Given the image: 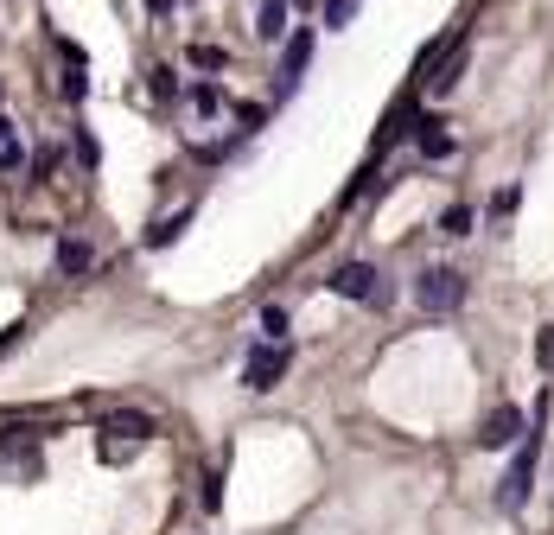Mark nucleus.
<instances>
[{
	"label": "nucleus",
	"mask_w": 554,
	"mask_h": 535,
	"mask_svg": "<svg viewBox=\"0 0 554 535\" xmlns=\"http://www.w3.org/2000/svg\"><path fill=\"white\" fill-rule=\"evenodd\" d=\"M102 434H109V459H121V446H141L153 434V421H147V414H109Z\"/></svg>",
	"instance_id": "423d86ee"
},
{
	"label": "nucleus",
	"mask_w": 554,
	"mask_h": 535,
	"mask_svg": "<svg viewBox=\"0 0 554 535\" xmlns=\"http://www.w3.org/2000/svg\"><path fill=\"white\" fill-rule=\"evenodd\" d=\"M262 338H287V306H262Z\"/></svg>",
	"instance_id": "2eb2a0df"
},
{
	"label": "nucleus",
	"mask_w": 554,
	"mask_h": 535,
	"mask_svg": "<svg viewBox=\"0 0 554 535\" xmlns=\"http://www.w3.org/2000/svg\"><path fill=\"white\" fill-rule=\"evenodd\" d=\"M192 109H198V115H217V83H198V90H192Z\"/></svg>",
	"instance_id": "f3484780"
},
{
	"label": "nucleus",
	"mask_w": 554,
	"mask_h": 535,
	"mask_svg": "<svg viewBox=\"0 0 554 535\" xmlns=\"http://www.w3.org/2000/svg\"><path fill=\"white\" fill-rule=\"evenodd\" d=\"M293 7H306V0H293Z\"/></svg>",
	"instance_id": "aec40b11"
},
{
	"label": "nucleus",
	"mask_w": 554,
	"mask_h": 535,
	"mask_svg": "<svg viewBox=\"0 0 554 535\" xmlns=\"http://www.w3.org/2000/svg\"><path fill=\"white\" fill-rule=\"evenodd\" d=\"M440 230H446V236H472V211H465V204H446Z\"/></svg>",
	"instance_id": "4468645a"
},
{
	"label": "nucleus",
	"mask_w": 554,
	"mask_h": 535,
	"mask_svg": "<svg viewBox=\"0 0 554 535\" xmlns=\"http://www.w3.org/2000/svg\"><path fill=\"white\" fill-rule=\"evenodd\" d=\"M287 7L293 0H262V13H255V39H287Z\"/></svg>",
	"instance_id": "6e6552de"
},
{
	"label": "nucleus",
	"mask_w": 554,
	"mask_h": 535,
	"mask_svg": "<svg viewBox=\"0 0 554 535\" xmlns=\"http://www.w3.org/2000/svg\"><path fill=\"white\" fill-rule=\"evenodd\" d=\"M542 421H548V402L535 408V427H529V440H523V453L510 459V472H504V485H497V504L504 510H523V497L535 485V465H542Z\"/></svg>",
	"instance_id": "f257e3e1"
},
{
	"label": "nucleus",
	"mask_w": 554,
	"mask_h": 535,
	"mask_svg": "<svg viewBox=\"0 0 554 535\" xmlns=\"http://www.w3.org/2000/svg\"><path fill=\"white\" fill-rule=\"evenodd\" d=\"M421 153L427 160H446V153H453V141L440 134V122H421Z\"/></svg>",
	"instance_id": "f8f14e48"
},
{
	"label": "nucleus",
	"mask_w": 554,
	"mask_h": 535,
	"mask_svg": "<svg viewBox=\"0 0 554 535\" xmlns=\"http://www.w3.org/2000/svg\"><path fill=\"white\" fill-rule=\"evenodd\" d=\"M13 344H20V325H13V332H7V338H0V357H7V351H13Z\"/></svg>",
	"instance_id": "6ab92c4d"
},
{
	"label": "nucleus",
	"mask_w": 554,
	"mask_h": 535,
	"mask_svg": "<svg viewBox=\"0 0 554 535\" xmlns=\"http://www.w3.org/2000/svg\"><path fill=\"white\" fill-rule=\"evenodd\" d=\"M192 223V211H179V217H166V223H153L147 230V249H166V243H179V230Z\"/></svg>",
	"instance_id": "9b49d317"
},
{
	"label": "nucleus",
	"mask_w": 554,
	"mask_h": 535,
	"mask_svg": "<svg viewBox=\"0 0 554 535\" xmlns=\"http://www.w3.org/2000/svg\"><path fill=\"white\" fill-rule=\"evenodd\" d=\"M306 64H313V26L287 32V51H281V90H274V96H293V90H300Z\"/></svg>",
	"instance_id": "39448f33"
},
{
	"label": "nucleus",
	"mask_w": 554,
	"mask_h": 535,
	"mask_svg": "<svg viewBox=\"0 0 554 535\" xmlns=\"http://www.w3.org/2000/svg\"><path fill=\"white\" fill-rule=\"evenodd\" d=\"M287 364H293V344H287V338H262L249 357H242V389L268 395V389L287 376Z\"/></svg>",
	"instance_id": "7ed1b4c3"
},
{
	"label": "nucleus",
	"mask_w": 554,
	"mask_h": 535,
	"mask_svg": "<svg viewBox=\"0 0 554 535\" xmlns=\"http://www.w3.org/2000/svg\"><path fill=\"white\" fill-rule=\"evenodd\" d=\"M351 20H357V0H325V26L332 32H344Z\"/></svg>",
	"instance_id": "ddd939ff"
},
{
	"label": "nucleus",
	"mask_w": 554,
	"mask_h": 535,
	"mask_svg": "<svg viewBox=\"0 0 554 535\" xmlns=\"http://www.w3.org/2000/svg\"><path fill=\"white\" fill-rule=\"evenodd\" d=\"M414 306H421L427 319H446L465 306V274L459 268H427L421 281H414Z\"/></svg>",
	"instance_id": "f03ea898"
},
{
	"label": "nucleus",
	"mask_w": 554,
	"mask_h": 535,
	"mask_svg": "<svg viewBox=\"0 0 554 535\" xmlns=\"http://www.w3.org/2000/svg\"><path fill=\"white\" fill-rule=\"evenodd\" d=\"M90 262H96V249L83 243V236H64V243H58V268L64 274H90Z\"/></svg>",
	"instance_id": "1a4fd4ad"
},
{
	"label": "nucleus",
	"mask_w": 554,
	"mask_h": 535,
	"mask_svg": "<svg viewBox=\"0 0 554 535\" xmlns=\"http://www.w3.org/2000/svg\"><path fill=\"white\" fill-rule=\"evenodd\" d=\"M26 166V147H20V134H13V122L0 115V172H20Z\"/></svg>",
	"instance_id": "9d476101"
},
{
	"label": "nucleus",
	"mask_w": 554,
	"mask_h": 535,
	"mask_svg": "<svg viewBox=\"0 0 554 535\" xmlns=\"http://www.w3.org/2000/svg\"><path fill=\"white\" fill-rule=\"evenodd\" d=\"M516 434H523V414H516V408L504 402V408H491V421L478 427V446H491V453H504V446H510Z\"/></svg>",
	"instance_id": "0eeeda50"
},
{
	"label": "nucleus",
	"mask_w": 554,
	"mask_h": 535,
	"mask_svg": "<svg viewBox=\"0 0 554 535\" xmlns=\"http://www.w3.org/2000/svg\"><path fill=\"white\" fill-rule=\"evenodd\" d=\"M192 64L198 71H223V51L217 45H192Z\"/></svg>",
	"instance_id": "dca6fc26"
},
{
	"label": "nucleus",
	"mask_w": 554,
	"mask_h": 535,
	"mask_svg": "<svg viewBox=\"0 0 554 535\" xmlns=\"http://www.w3.org/2000/svg\"><path fill=\"white\" fill-rule=\"evenodd\" d=\"M510 211H516V185H504V192L491 198V217H510Z\"/></svg>",
	"instance_id": "a211bd4d"
},
{
	"label": "nucleus",
	"mask_w": 554,
	"mask_h": 535,
	"mask_svg": "<svg viewBox=\"0 0 554 535\" xmlns=\"http://www.w3.org/2000/svg\"><path fill=\"white\" fill-rule=\"evenodd\" d=\"M332 293H338V300H370V306L389 300L383 274H376L370 262H344V268H332Z\"/></svg>",
	"instance_id": "20e7f679"
}]
</instances>
